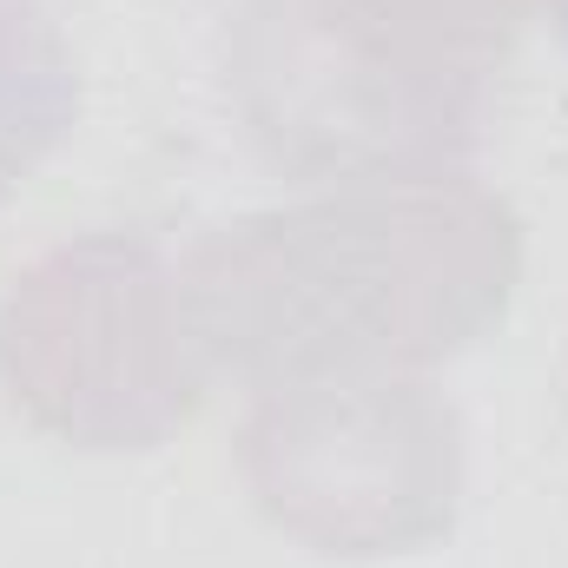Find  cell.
<instances>
[{
    "instance_id": "obj_1",
    "label": "cell",
    "mask_w": 568,
    "mask_h": 568,
    "mask_svg": "<svg viewBox=\"0 0 568 568\" xmlns=\"http://www.w3.org/2000/svg\"><path fill=\"white\" fill-rule=\"evenodd\" d=\"M179 265L219 377L245 390L429 371L509 317L523 219L469 172L377 179L245 212Z\"/></svg>"
},
{
    "instance_id": "obj_2",
    "label": "cell",
    "mask_w": 568,
    "mask_h": 568,
    "mask_svg": "<svg viewBox=\"0 0 568 568\" xmlns=\"http://www.w3.org/2000/svg\"><path fill=\"white\" fill-rule=\"evenodd\" d=\"M212 377L185 265L152 232H73L0 291V390L67 449H159L205 410Z\"/></svg>"
},
{
    "instance_id": "obj_3",
    "label": "cell",
    "mask_w": 568,
    "mask_h": 568,
    "mask_svg": "<svg viewBox=\"0 0 568 568\" xmlns=\"http://www.w3.org/2000/svg\"><path fill=\"white\" fill-rule=\"evenodd\" d=\"M219 67L252 152L317 192L469 172L496 93L344 0H232Z\"/></svg>"
},
{
    "instance_id": "obj_4",
    "label": "cell",
    "mask_w": 568,
    "mask_h": 568,
    "mask_svg": "<svg viewBox=\"0 0 568 568\" xmlns=\"http://www.w3.org/2000/svg\"><path fill=\"white\" fill-rule=\"evenodd\" d=\"M239 469L258 516L324 562L424 556L463 516L469 449L424 371H351L252 390Z\"/></svg>"
},
{
    "instance_id": "obj_5",
    "label": "cell",
    "mask_w": 568,
    "mask_h": 568,
    "mask_svg": "<svg viewBox=\"0 0 568 568\" xmlns=\"http://www.w3.org/2000/svg\"><path fill=\"white\" fill-rule=\"evenodd\" d=\"M80 120V60L47 0H0V192L27 185Z\"/></svg>"
},
{
    "instance_id": "obj_6",
    "label": "cell",
    "mask_w": 568,
    "mask_h": 568,
    "mask_svg": "<svg viewBox=\"0 0 568 568\" xmlns=\"http://www.w3.org/2000/svg\"><path fill=\"white\" fill-rule=\"evenodd\" d=\"M344 7H357L404 47L449 60L463 73H483V80L503 73L523 20L536 13V0H344Z\"/></svg>"
},
{
    "instance_id": "obj_7",
    "label": "cell",
    "mask_w": 568,
    "mask_h": 568,
    "mask_svg": "<svg viewBox=\"0 0 568 568\" xmlns=\"http://www.w3.org/2000/svg\"><path fill=\"white\" fill-rule=\"evenodd\" d=\"M536 7L549 13V27H556V33H562V40H568V0H536Z\"/></svg>"
}]
</instances>
